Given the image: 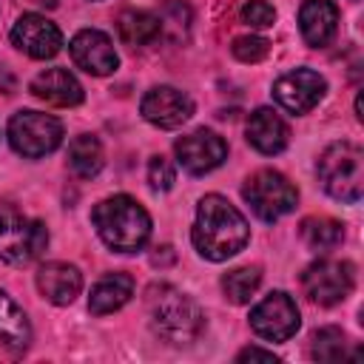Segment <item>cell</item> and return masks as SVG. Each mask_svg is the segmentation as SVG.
<instances>
[{
  "instance_id": "1",
  "label": "cell",
  "mask_w": 364,
  "mask_h": 364,
  "mask_svg": "<svg viewBox=\"0 0 364 364\" xmlns=\"http://www.w3.org/2000/svg\"><path fill=\"white\" fill-rule=\"evenodd\" d=\"M191 239L199 256L210 262H225L239 250H245L250 239V225L242 216V210L230 205L225 196L208 193L196 205V222H193Z\"/></svg>"
},
{
  "instance_id": "2",
  "label": "cell",
  "mask_w": 364,
  "mask_h": 364,
  "mask_svg": "<svg viewBox=\"0 0 364 364\" xmlns=\"http://www.w3.org/2000/svg\"><path fill=\"white\" fill-rule=\"evenodd\" d=\"M91 222L100 239L117 253H136L151 239V216L128 193H117L97 202L91 210Z\"/></svg>"
},
{
  "instance_id": "3",
  "label": "cell",
  "mask_w": 364,
  "mask_h": 364,
  "mask_svg": "<svg viewBox=\"0 0 364 364\" xmlns=\"http://www.w3.org/2000/svg\"><path fill=\"white\" fill-rule=\"evenodd\" d=\"M145 301L154 333L171 344H191L205 330V313L199 304L171 284H154Z\"/></svg>"
},
{
  "instance_id": "4",
  "label": "cell",
  "mask_w": 364,
  "mask_h": 364,
  "mask_svg": "<svg viewBox=\"0 0 364 364\" xmlns=\"http://www.w3.org/2000/svg\"><path fill=\"white\" fill-rule=\"evenodd\" d=\"M321 188L347 205H355L364 193V154L353 142H333L316 162Z\"/></svg>"
},
{
  "instance_id": "5",
  "label": "cell",
  "mask_w": 364,
  "mask_h": 364,
  "mask_svg": "<svg viewBox=\"0 0 364 364\" xmlns=\"http://www.w3.org/2000/svg\"><path fill=\"white\" fill-rule=\"evenodd\" d=\"M48 245V230L40 219L26 216L20 208L0 202V262L28 264L43 256Z\"/></svg>"
},
{
  "instance_id": "6",
  "label": "cell",
  "mask_w": 364,
  "mask_h": 364,
  "mask_svg": "<svg viewBox=\"0 0 364 364\" xmlns=\"http://www.w3.org/2000/svg\"><path fill=\"white\" fill-rule=\"evenodd\" d=\"M242 196L250 205V210L262 219V222H276L284 213H290L299 202V191L296 185L273 171V168H262L256 173L247 176V182L242 185Z\"/></svg>"
},
{
  "instance_id": "7",
  "label": "cell",
  "mask_w": 364,
  "mask_h": 364,
  "mask_svg": "<svg viewBox=\"0 0 364 364\" xmlns=\"http://www.w3.org/2000/svg\"><path fill=\"white\" fill-rule=\"evenodd\" d=\"M9 142L26 159H40L60 148L63 142V122L51 114L40 111H17L9 119Z\"/></svg>"
},
{
  "instance_id": "8",
  "label": "cell",
  "mask_w": 364,
  "mask_h": 364,
  "mask_svg": "<svg viewBox=\"0 0 364 364\" xmlns=\"http://www.w3.org/2000/svg\"><path fill=\"white\" fill-rule=\"evenodd\" d=\"M355 284V267L347 259H318L304 267L301 273V290L313 304L333 307L344 301L353 293Z\"/></svg>"
},
{
  "instance_id": "9",
  "label": "cell",
  "mask_w": 364,
  "mask_h": 364,
  "mask_svg": "<svg viewBox=\"0 0 364 364\" xmlns=\"http://www.w3.org/2000/svg\"><path fill=\"white\" fill-rule=\"evenodd\" d=\"M301 324L296 301L284 290H273L250 310V327L264 341H287Z\"/></svg>"
},
{
  "instance_id": "10",
  "label": "cell",
  "mask_w": 364,
  "mask_h": 364,
  "mask_svg": "<svg viewBox=\"0 0 364 364\" xmlns=\"http://www.w3.org/2000/svg\"><path fill=\"white\" fill-rule=\"evenodd\" d=\"M173 154H176V162L188 173L202 176V173H210L213 168H219L228 159V142L210 128H196V131L176 139Z\"/></svg>"
},
{
  "instance_id": "11",
  "label": "cell",
  "mask_w": 364,
  "mask_h": 364,
  "mask_svg": "<svg viewBox=\"0 0 364 364\" xmlns=\"http://www.w3.org/2000/svg\"><path fill=\"white\" fill-rule=\"evenodd\" d=\"M327 91V80L313 68H296L273 82V100L290 114L313 111Z\"/></svg>"
},
{
  "instance_id": "12",
  "label": "cell",
  "mask_w": 364,
  "mask_h": 364,
  "mask_svg": "<svg viewBox=\"0 0 364 364\" xmlns=\"http://www.w3.org/2000/svg\"><path fill=\"white\" fill-rule=\"evenodd\" d=\"M11 46L20 48L23 54L34 57V60H51L54 54H60L63 48V34L60 28L46 20L43 14H34V11H26L14 20L11 26Z\"/></svg>"
},
{
  "instance_id": "13",
  "label": "cell",
  "mask_w": 364,
  "mask_h": 364,
  "mask_svg": "<svg viewBox=\"0 0 364 364\" xmlns=\"http://www.w3.org/2000/svg\"><path fill=\"white\" fill-rule=\"evenodd\" d=\"M68 51H71V60L77 63V68H82L85 74H94V77H108L119 65L111 37L100 28L77 31L68 43Z\"/></svg>"
},
{
  "instance_id": "14",
  "label": "cell",
  "mask_w": 364,
  "mask_h": 364,
  "mask_svg": "<svg viewBox=\"0 0 364 364\" xmlns=\"http://www.w3.org/2000/svg\"><path fill=\"white\" fill-rule=\"evenodd\" d=\"M139 114L156 128H179L193 114V100L173 85H154L139 102Z\"/></svg>"
},
{
  "instance_id": "15",
  "label": "cell",
  "mask_w": 364,
  "mask_h": 364,
  "mask_svg": "<svg viewBox=\"0 0 364 364\" xmlns=\"http://www.w3.org/2000/svg\"><path fill=\"white\" fill-rule=\"evenodd\" d=\"M299 31L310 48H324L338 31V6L333 0H304L299 9Z\"/></svg>"
},
{
  "instance_id": "16",
  "label": "cell",
  "mask_w": 364,
  "mask_h": 364,
  "mask_svg": "<svg viewBox=\"0 0 364 364\" xmlns=\"http://www.w3.org/2000/svg\"><path fill=\"white\" fill-rule=\"evenodd\" d=\"M37 290L46 301L65 307L71 304L82 290V273L68 262H46L37 270Z\"/></svg>"
},
{
  "instance_id": "17",
  "label": "cell",
  "mask_w": 364,
  "mask_h": 364,
  "mask_svg": "<svg viewBox=\"0 0 364 364\" xmlns=\"http://www.w3.org/2000/svg\"><path fill=\"white\" fill-rule=\"evenodd\" d=\"M31 94L48 105H57V108H74L82 102L85 91L80 85V80L65 71V68H46L40 71L34 80H31Z\"/></svg>"
},
{
  "instance_id": "18",
  "label": "cell",
  "mask_w": 364,
  "mask_h": 364,
  "mask_svg": "<svg viewBox=\"0 0 364 364\" xmlns=\"http://www.w3.org/2000/svg\"><path fill=\"white\" fill-rule=\"evenodd\" d=\"M290 139V128L287 122L273 111V108H256L247 119V142L259 151V154H282L287 148Z\"/></svg>"
},
{
  "instance_id": "19",
  "label": "cell",
  "mask_w": 364,
  "mask_h": 364,
  "mask_svg": "<svg viewBox=\"0 0 364 364\" xmlns=\"http://www.w3.org/2000/svg\"><path fill=\"white\" fill-rule=\"evenodd\" d=\"M134 296V279L128 273H108L102 276L88 296V310L94 316H108L117 313L119 307H125Z\"/></svg>"
},
{
  "instance_id": "20",
  "label": "cell",
  "mask_w": 364,
  "mask_h": 364,
  "mask_svg": "<svg viewBox=\"0 0 364 364\" xmlns=\"http://www.w3.org/2000/svg\"><path fill=\"white\" fill-rule=\"evenodd\" d=\"M0 338H3V344H6L14 355L26 353L28 344H31V324H28V316H26V310H23L3 287H0Z\"/></svg>"
},
{
  "instance_id": "21",
  "label": "cell",
  "mask_w": 364,
  "mask_h": 364,
  "mask_svg": "<svg viewBox=\"0 0 364 364\" xmlns=\"http://www.w3.org/2000/svg\"><path fill=\"white\" fill-rule=\"evenodd\" d=\"M117 31H119V40L131 48H145L151 43H156L162 37V23H159V14H151V11H136V9H128L119 14L117 20Z\"/></svg>"
},
{
  "instance_id": "22",
  "label": "cell",
  "mask_w": 364,
  "mask_h": 364,
  "mask_svg": "<svg viewBox=\"0 0 364 364\" xmlns=\"http://www.w3.org/2000/svg\"><path fill=\"white\" fill-rule=\"evenodd\" d=\"M105 165V156H102V145L94 134H80L71 139L68 145V168L74 176L80 179H94Z\"/></svg>"
},
{
  "instance_id": "23",
  "label": "cell",
  "mask_w": 364,
  "mask_h": 364,
  "mask_svg": "<svg viewBox=\"0 0 364 364\" xmlns=\"http://www.w3.org/2000/svg\"><path fill=\"white\" fill-rule=\"evenodd\" d=\"M301 233V242L310 247V250H318V253H327L333 247L341 245L344 239V225L330 219V216H307L299 228Z\"/></svg>"
},
{
  "instance_id": "24",
  "label": "cell",
  "mask_w": 364,
  "mask_h": 364,
  "mask_svg": "<svg viewBox=\"0 0 364 364\" xmlns=\"http://www.w3.org/2000/svg\"><path fill=\"white\" fill-rule=\"evenodd\" d=\"M310 355L316 361H341L355 353H350V338L341 327H321L310 338Z\"/></svg>"
},
{
  "instance_id": "25",
  "label": "cell",
  "mask_w": 364,
  "mask_h": 364,
  "mask_svg": "<svg viewBox=\"0 0 364 364\" xmlns=\"http://www.w3.org/2000/svg\"><path fill=\"white\" fill-rule=\"evenodd\" d=\"M262 284V270L259 267H236L230 273L222 276V290L225 299L233 304H247L253 299V293Z\"/></svg>"
},
{
  "instance_id": "26",
  "label": "cell",
  "mask_w": 364,
  "mask_h": 364,
  "mask_svg": "<svg viewBox=\"0 0 364 364\" xmlns=\"http://www.w3.org/2000/svg\"><path fill=\"white\" fill-rule=\"evenodd\" d=\"M230 51H233V57H236L239 63H259V60H264V57H267L270 43H267L264 37L245 34V37H236V40H233Z\"/></svg>"
},
{
  "instance_id": "27",
  "label": "cell",
  "mask_w": 364,
  "mask_h": 364,
  "mask_svg": "<svg viewBox=\"0 0 364 364\" xmlns=\"http://www.w3.org/2000/svg\"><path fill=\"white\" fill-rule=\"evenodd\" d=\"M148 182H151L154 191H171L173 182H176V168H173V162H171L168 156H162V154L151 156V162H148Z\"/></svg>"
},
{
  "instance_id": "28",
  "label": "cell",
  "mask_w": 364,
  "mask_h": 364,
  "mask_svg": "<svg viewBox=\"0 0 364 364\" xmlns=\"http://www.w3.org/2000/svg\"><path fill=\"white\" fill-rule=\"evenodd\" d=\"M242 23L250 28H270L276 23V9L267 0H247L242 6Z\"/></svg>"
},
{
  "instance_id": "29",
  "label": "cell",
  "mask_w": 364,
  "mask_h": 364,
  "mask_svg": "<svg viewBox=\"0 0 364 364\" xmlns=\"http://www.w3.org/2000/svg\"><path fill=\"white\" fill-rule=\"evenodd\" d=\"M236 361H267V364H273V361H279L273 353H267V350H262V347H245L239 355H236Z\"/></svg>"
},
{
  "instance_id": "30",
  "label": "cell",
  "mask_w": 364,
  "mask_h": 364,
  "mask_svg": "<svg viewBox=\"0 0 364 364\" xmlns=\"http://www.w3.org/2000/svg\"><path fill=\"white\" fill-rule=\"evenodd\" d=\"M34 3H37V6H46V9H57L60 0H34Z\"/></svg>"
}]
</instances>
